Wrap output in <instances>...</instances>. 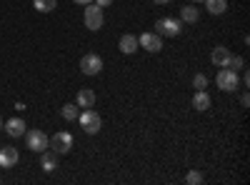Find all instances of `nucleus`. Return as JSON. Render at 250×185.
Segmentation results:
<instances>
[{"label":"nucleus","instance_id":"f257e3e1","mask_svg":"<svg viewBox=\"0 0 250 185\" xmlns=\"http://www.w3.org/2000/svg\"><path fill=\"white\" fill-rule=\"evenodd\" d=\"M83 23H85L88 30H100L103 23H105V15H103V8L95 3L85 5V13H83Z\"/></svg>","mask_w":250,"mask_h":185},{"label":"nucleus","instance_id":"f03ea898","mask_svg":"<svg viewBox=\"0 0 250 185\" xmlns=\"http://www.w3.org/2000/svg\"><path fill=\"white\" fill-rule=\"evenodd\" d=\"M78 123H80V128L85 130L88 135H95V133H100V115L93 110V108H85L80 115H78Z\"/></svg>","mask_w":250,"mask_h":185},{"label":"nucleus","instance_id":"7ed1b4c3","mask_svg":"<svg viewBox=\"0 0 250 185\" xmlns=\"http://www.w3.org/2000/svg\"><path fill=\"white\" fill-rule=\"evenodd\" d=\"M48 148H53L55 155H65V153H70V148H73V135H70L68 130L55 133V135L48 140Z\"/></svg>","mask_w":250,"mask_h":185},{"label":"nucleus","instance_id":"20e7f679","mask_svg":"<svg viewBox=\"0 0 250 185\" xmlns=\"http://www.w3.org/2000/svg\"><path fill=\"white\" fill-rule=\"evenodd\" d=\"M180 30H183V23L180 20H175V18H160L158 23H155V33L163 38H175V35H180Z\"/></svg>","mask_w":250,"mask_h":185},{"label":"nucleus","instance_id":"39448f33","mask_svg":"<svg viewBox=\"0 0 250 185\" xmlns=\"http://www.w3.org/2000/svg\"><path fill=\"white\" fill-rule=\"evenodd\" d=\"M215 83H218V88H220V90H225V93H233V90L240 85V78H238V73H235V70H230V68H223V70L218 73V78H215Z\"/></svg>","mask_w":250,"mask_h":185},{"label":"nucleus","instance_id":"423d86ee","mask_svg":"<svg viewBox=\"0 0 250 185\" xmlns=\"http://www.w3.org/2000/svg\"><path fill=\"white\" fill-rule=\"evenodd\" d=\"M48 135L43 130H25V145L33 150V153H43L48 150Z\"/></svg>","mask_w":250,"mask_h":185},{"label":"nucleus","instance_id":"0eeeda50","mask_svg":"<svg viewBox=\"0 0 250 185\" xmlns=\"http://www.w3.org/2000/svg\"><path fill=\"white\" fill-rule=\"evenodd\" d=\"M80 70L85 73V75H98V73L103 70V58L95 55V53L83 55V60H80Z\"/></svg>","mask_w":250,"mask_h":185},{"label":"nucleus","instance_id":"6e6552de","mask_svg":"<svg viewBox=\"0 0 250 185\" xmlns=\"http://www.w3.org/2000/svg\"><path fill=\"white\" fill-rule=\"evenodd\" d=\"M138 45L145 48L148 53H160V50H163V40H160L158 33H143V35L138 38Z\"/></svg>","mask_w":250,"mask_h":185},{"label":"nucleus","instance_id":"1a4fd4ad","mask_svg":"<svg viewBox=\"0 0 250 185\" xmlns=\"http://www.w3.org/2000/svg\"><path fill=\"white\" fill-rule=\"evenodd\" d=\"M20 160L18 150L5 145V148H0V168H15V163Z\"/></svg>","mask_w":250,"mask_h":185},{"label":"nucleus","instance_id":"9d476101","mask_svg":"<svg viewBox=\"0 0 250 185\" xmlns=\"http://www.w3.org/2000/svg\"><path fill=\"white\" fill-rule=\"evenodd\" d=\"M118 48H120V53H125V55H133L140 45H138V38L135 35H130V33H125L123 38H120V43H118Z\"/></svg>","mask_w":250,"mask_h":185},{"label":"nucleus","instance_id":"9b49d317","mask_svg":"<svg viewBox=\"0 0 250 185\" xmlns=\"http://www.w3.org/2000/svg\"><path fill=\"white\" fill-rule=\"evenodd\" d=\"M230 50H228V48H223V45H218L213 53H210V60H213V65L215 68H225L228 65V60H230Z\"/></svg>","mask_w":250,"mask_h":185},{"label":"nucleus","instance_id":"f8f14e48","mask_svg":"<svg viewBox=\"0 0 250 185\" xmlns=\"http://www.w3.org/2000/svg\"><path fill=\"white\" fill-rule=\"evenodd\" d=\"M5 133L10 135V138H20V135H25V120H20V118H13V120H8L5 123Z\"/></svg>","mask_w":250,"mask_h":185},{"label":"nucleus","instance_id":"ddd939ff","mask_svg":"<svg viewBox=\"0 0 250 185\" xmlns=\"http://www.w3.org/2000/svg\"><path fill=\"white\" fill-rule=\"evenodd\" d=\"M75 105L78 108H95V93L88 90V88H83L75 98Z\"/></svg>","mask_w":250,"mask_h":185},{"label":"nucleus","instance_id":"4468645a","mask_svg":"<svg viewBox=\"0 0 250 185\" xmlns=\"http://www.w3.org/2000/svg\"><path fill=\"white\" fill-rule=\"evenodd\" d=\"M210 103L213 100H210V95H208L205 90H195V95H193V108L195 110H200V113L208 110V108H210Z\"/></svg>","mask_w":250,"mask_h":185},{"label":"nucleus","instance_id":"2eb2a0df","mask_svg":"<svg viewBox=\"0 0 250 185\" xmlns=\"http://www.w3.org/2000/svg\"><path fill=\"white\" fill-rule=\"evenodd\" d=\"M210 15H223L228 10V0H203Z\"/></svg>","mask_w":250,"mask_h":185},{"label":"nucleus","instance_id":"dca6fc26","mask_svg":"<svg viewBox=\"0 0 250 185\" xmlns=\"http://www.w3.org/2000/svg\"><path fill=\"white\" fill-rule=\"evenodd\" d=\"M198 18H200V10L195 5L180 8V20H183V23H198Z\"/></svg>","mask_w":250,"mask_h":185},{"label":"nucleus","instance_id":"f3484780","mask_svg":"<svg viewBox=\"0 0 250 185\" xmlns=\"http://www.w3.org/2000/svg\"><path fill=\"white\" fill-rule=\"evenodd\" d=\"M40 168H43L45 173H53V170L58 168V158H55V153H45V150H43V158H40Z\"/></svg>","mask_w":250,"mask_h":185},{"label":"nucleus","instance_id":"a211bd4d","mask_svg":"<svg viewBox=\"0 0 250 185\" xmlns=\"http://www.w3.org/2000/svg\"><path fill=\"white\" fill-rule=\"evenodd\" d=\"M33 8L38 13H53L58 8V0H33Z\"/></svg>","mask_w":250,"mask_h":185},{"label":"nucleus","instance_id":"6ab92c4d","mask_svg":"<svg viewBox=\"0 0 250 185\" xmlns=\"http://www.w3.org/2000/svg\"><path fill=\"white\" fill-rule=\"evenodd\" d=\"M60 113H62V118L70 120V123L80 115V113H78V108H75V103H68V105H62V108H60Z\"/></svg>","mask_w":250,"mask_h":185},{"label":"nucleus","instance_id":"aec40b11","mask_svg":"<svg viewBox=\"0 0 250 185\" xmlns=\"http://www.w3.org/2000/svg\"><path fill=\"white\" fill-rule=\"evenodd\" d=\"M225 68H230V70H240V68H245V60L240 58V55H230V60H228V65Z\"/></svg>","mask_w":250,"mask_h":185},{"label":"nucleus","instance_id":"412c9836","mask_svg":"<svg viewBox=\"0 0 250 185\" xmlns=\"http://www.w3.org/2000/svg\"><path fill=\"white\" fill-rule=\"evenodd\" d=\"M185 183H188V185H200V183H203V173H200V170H190V173L185 175Z\"/></svg>","mask_w":250,"mask_h":185},{"label":"nucleus","instance_id":"4be33fe9","mask_svg":"<svg viewBox=\"0 0 250 185\" xmlns=\"http://www.w3.org/2000/svg\"><path fill=\"white\" fill-rule=\"evenodd\" d=\"M193 88H195V90H205V88H208V78H205L203 73H195V78H193Z\"/></svg>","mask_w":250,"mask_h":185},{"label":"nucleus","instance_id":"5701e85b","mask_svg":"<svg viewBox=\"0 0 250 185\" xmlns=\"http://www.w3.org/2000/svg\"><path fill=\"white\" fill-rule=\"evenodd\" d=\"M113 3V0H95V5H100V8H108Z\"/></svg>","mask_w":250,"mask_h":185},{"label":"nucleus","instance_id":"b1692460","mask_svg":"<svg viewBox=\"0 0 250 185\" xmlns=\"http://www.w3.org/2000/svg\"><path fill=\"white\" fill-rule=\"evenodd\" d=\"M240 103H243V108H248V105H250V98H248V93H243V98H240Z\"/></svg>","mask_w":250,"mask_h":185},{"label":"nucleus","instance_id":"393cba45","mask_svg":"<svg viewBox=\"0 0 250 185\" xmlns=\"http://www.w3.org/2000/svg\"><path fill=\"white\" fill-rule=\"evenodd\" d=\"M73 3H78V5H88V3H93V0H73Z\"/></svg>","mask_w":250,"mask_h":185},{"label":"nucleus","instance_id":"a878e982","mask_svg":"<svg viewBox=\"0 0 250 185\" xmlns=\"http://www.w3.org/2000/svg\"><path fill=\"white\" fill-rule=\"evenodd\" d=\"M153 3H155V5H168L170 0H153Z\"/></svg>","mask_w":250,"mask_h":185},{"label":"nucleus","instance_id":"bb28decb","mask_svg":"<svg viewBox=\"0 0 250 185\" xmlns=\"http://www.w3.org/2000/svg\"><path fill=\"white\" fill-rule=\"evenodd\" d=\"M0 130H3V118H0Z\"/></svg>","mask_w":250,"mask_h":185},{"label":"nucleus","instance_id":"cd10ccee","mask_svg":"<svg viewBox=\"0 0 250 185\" xmlns=\"http://www.w3.org/2000/svg\"><path fill=\"white\" fill-rule=\"evenodd\" d=\"M190 3H203V0H190Z\"/></svg>","mask_w":250,"mask_h":185}]
</instances>
